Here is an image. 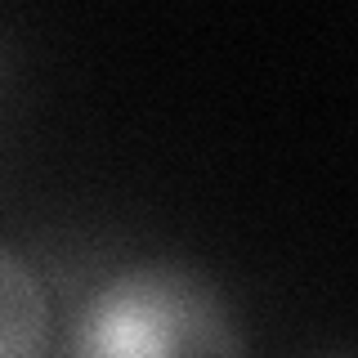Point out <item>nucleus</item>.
I'll use <instances>...</instances> for the list:
<instances>
[{
    "label": "nucleus",
    "mask_w": 358,
    "mask_h": 358,
    "mask_svg": "<svg viewBox=\"0 0 358 358\" xmlns=\"http://www.w3.org/2000/svg\"><path fill=\"white\" fill-rule=\"evenodd\" d=\"M54 327H63L54 350L85 358H224L246 350L215 278L162 255L108 268Z\"/></svg>",
    "instance_id": "obj_1"
},
{
    "label": "nucleus",
    "mask_w": 358,
    "mask_h": 358,
    "mask_svg": "<svg viewBox=\"0 0 358 358\" xmlns=\"http://www.w3.org/2000/svg\"><path fill=\"white\" fill-rule=\"evenodd\" d=\"M54 300L45 278L14 246H0V358L54 350Z\"/></svg>",
    "instance_id": "obj_2"
},
{
    "label": "nucleus",
    "mask_w": 358,
    "mask_h": 358,
    "mask_svg": "<svg viewBox=\"0 0 358 358\" xmlns=\"http://www.w3.org/2000/svg\"><path fill=\"white\" fill-rule=\"evenodd\" d=\"M0 85H5V45H0Z\"/></svg>",
    "instance_id": "obj_3"
}]
</instances>
